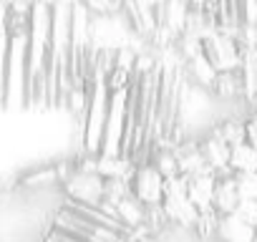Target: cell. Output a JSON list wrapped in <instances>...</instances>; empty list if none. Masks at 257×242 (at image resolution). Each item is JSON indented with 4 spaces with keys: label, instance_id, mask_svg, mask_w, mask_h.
Here are the masks:
<instances>
[{
    "label": "cell",
    "instance_id": "6da1fadb",
    "mask_svg": "<svg viewBox=\"0 0 257 242\" xmlns=\"http://www.w3.org/2000/svg\"><path fill=\"white\" fill-rule=\"evenodd\" d=\"M53 3H33L31 41H28V103H48V66H51Z\"/></svg>",
    "mask_w": 257,
    "mask_h": 242
},
{
    "label": "cell",
    "instance_id": "7a4b0ae2",
    "mask_svg": "<svg viewBox=\"0 0 257 242\" xmlns=\"http://www.w3.org/2000/svg\"><path fill=\"white\" fill-rule=\"evenodd\" d=\"M71 28L73 3H53L51 66H48V103H66L71 93Z\"/></svg>",
    "mask_w": 257,
    "mask_h": 242
},
{
    "label": "cell",
    "instance_id": "3957f363",
    "mask_svg": "<svg viewBox=\"0 0 257 242\" xmlns=\"http://www.w3.org/2000/svg\"><path fill=\"white\" fill-rule=\"evenodd\" d=\"M3 33V103L11 108L13 103L28 101V41L31 33Z\"/></svg>",
    "mask_w": 257,
    "mask_h": 242
},
{
    "label": "cell",
    "instance_id": "277c9868",
    "mask_svg": "<svg viewBox=\"0 0 257 242\" xmlns=\"http://www.w3.org/2000/svg\"><path fill=\"white\" fill-rule=\"evenodd\" d=\"M108 108H111V91L106 83V73L93 71L91 83H88V108L81 118L83 121L81 124V152L88 157H101Z\"/></svg>",
    "mask_w": 257,
    "mask_h": 242
},
{
    "label": "cell",
    "instance_id": "5b68a950",
    "mask_svg": "<svg viewBox=\"0 0 257 242\" xmlns=\"http://www.w3.org/2000/svg\"><path fill=\"white\" fill-rule=\"evenodd\" d=\"M51 227L56 229H63L83 242H126L128 234H121V232H113L108 227H101L91 219H86L81 212H76L71 204H61L53 217H51Z\"/></svg>",
    "mask_w": 257,
    "mask_h": 242
},
{
    "label": "cell",
    "instance_id": "8992f818",
    "mask_svg": "<svg viewBox=\"0 0 257 242\" xmlns=\"http://www.w3.org/2000/svg\"><path fill=\"white\" fill-rule=\"evenodd\" d=\"M63 194L68 202L86 204V207H103L106 202V187L108 182L98 172H86V169H73L63 182Z\"/></svg>",
    "mask_w": 257,
    "mask_h": 242
},
{
    "label": "cell",
    "instance_id": "52a82bcc",
    "mask_svg": "<svg viewBox=\"0 0 257 242\" xmlns=\"http://www.w3.org/2000/svg\"><path fill=\"white\" fill-rule=\"evenodd\" d=\"M132 189L139 197L142 204L147 207H162L164 197H167V177L152 164H139L134 177H132Z\"/></svg>",
    "mask_w": 257,
    "mask_h": 242
},
{
    "label": "cell",
    "instance_id": "ba28073f",
    "mask_svg": "<svg viewBox=\"0 0 257 242\" xmlns=\"http://www.w3.org/2000/svg\"><path fill=\"white\" fill-rule=\"evenodd\" d=\"M204 56L209 58V63L219 71V73H232L242 68V48L234 38H227L222 33H217L214 38H209L204 43Z\"/></svg>",
    "mask_w": 257,
    "mask_h": 242
},
{
    "label": "cell",
    "instance_id": "9c48e42d",
    "mask_svg": "<svg viewBox=\"0 0 257 242\" xmlns=\"http://www.w3.org/2000/svg\"><path fill=\"white\" fill-rule=\"evenodd\" d=\"M162 207H164L169 222L182 227V229H194L199 217H202V212L192 204V199L187 194H167Z\"/></svg>",
    "mask_w": 257,
    "mask_h": 242
},
{
    "label": "cell",
    "instance_id": "30bf717a",
    "mask_svg": "<svg viewBox=\"0 0 257 242\" xmlns=\"http://www.w3.org/2000/svg\"><path fill=\"white\" fill-rule=\"evenodd\" d=\"M217 174H197L187 177V197L199 212L214 209V197H217Z\"/></svg>",
    "mask_w": 257,
    "mask_h": 242
},
{
    "label": "cell",
    "instance_id": "8fae6325",
    "mask_svg": "<svg viewBox=\"0 0 257 242\" xmlns=\"http://www.w3.org/2000/svg\"><path fill=\"white\" fill-rule=\"evenodd\" d=\"M199 147H202V154H204L207 164L214 169L217 177H229V174H234V172L229 169L232 147H229L227 142H222L219 137H214V134L209 132V137H204V142H202Z\"/></svg>",
    "mask_w": 257,
    "mask_h": 242
},
{
    "label": "cell",
    "instance_id": "7c38bea8",
    "mask_svg": "<svg viewBox=\"0 0 257 242\" xmlns=\"http://www.w3.org/2000/svg\"><path fill=\"white\" fill-rule=\"evenodd\" d=\"M217 197H214V212L219 217H227V214H234V209L239 207L242 202V194H239V187H237V177L229 174V177H217Z\"/></svg>",
    "mask_w": 257,
    "mask_h": 242
},
{
    "label": "cell",
    "instance_id": "4fadbf2b",
    "mask_svg": "<svg viewBox=\"0 0 257 242\" xmlns=\"http://www.w3.org/2000/svg\"><path fill=\"white\" fill-rule=\"evenodd\" d=\"M187 78H189L192 86H199V88H204V91H212L214 83H217V78H219V71H217V68L209 63V58L202 53V56L187 61Z\"/></svg>",
    "mask_w": 257,
    "mask_h": 242
},
{
    "label": "cell",
    "instance_id": "5bb4252c",
    "mask_svg": "<svg viewBox=\"0 0 257 242\" xmlns=\"http://www.w3.org/2000/svg\"><path fill=\"white\" fill-rule=\"evenodd\" d=\"M217 237H219L222 242H254L257 229L249 227V224H244V222L237 219L234 214H227V217H219Z\"/></svg>",
    "mask_w": 257,
    "mask_h": 242
},
{
    "label": "cell",
    "instance_id": "9a60e30c",
    "mask_svg": "<svg viewBox=\"0 0 257 242\" xmlns=\"http://www.w3.org/2000/svg\"><path fill=\"white\" fill-rule=\"evenodd\" d=\"M96 172L103 179H132L137 172V164L128 157H98L96 162Z\"/></svg>",
    "mask_w": 257,
    "mask_h": 242
},
{
    "label": "cell",
    "instance_id": "2e32d148",
    "mask_svg": "<svg viewBox=\"0 0 257 242\" xmlns=\"http://www.w3.org/2000/svg\"><path fill=\"white\" fill-rule=\"evenodd\" d=\"M212 93L222 101H244V83H242V73L232 71V73H219Z\"/></svg>",
    "mask_w": 257,
    "mask_h": 242
},
{
    "label": "cell",
    "instance_id": "e0dca14e",
    "mask_svg": "<svg viewBox=\"0 0 257 242\" xmlns=\"http://www.w3.org/2000/svg\"><path fill=\"white\" fill-rule=\"evenodd\" d=\"M242 83H244V101L252 103L257 101V48H244L242 51Z\"/></svg>",
    "mask_w": 257,
    "mask_h": 242
},
{
    "label": "cell",
    "instance_id": "ac0fdd59",
    "mask_svg": "<svg viewBox=\"0 0 257 242\" xmlns=\"http://www.w3.org/2000/svg\"><path fill=\"white\" fill-rule=\"evenodd\" d=\"M212 134L227 142L229 147H237L247 142V118H222L219 124L212 127Z\"/></svg>",
    "mask_w": 257,
    "mask_h": 242
},
{
    "label": "cell",
    "instance_id": "d6986e66",
    "mask_svg": "<svg viewBox=\"0 0 257 242\" xmlns=\"http://www.w3.org/2000/svg\"><path fill=\"white\" fill-rule=\"evenodd\" d=\"M229 169L234 174H254L257 172V149L249 142H242V144L232 147Z\"/></svg>",
    "mask_w": 257,
    "mask_h": 242
},
{
    "label": "cell",
    "instance_id": "ffe728a7",
    "mask_svg": "<svg viewBox=\"0 0 257 242\" xmlns=\"http://www.w3.org/2000/svg\"><path fill=\"white\" fill-rule=\"evenodd\" d=\"M53 182H61L58 164L56 167H46V169H36V172L21 177V187H38V184H53Z\"/></svg>",
    "mask_w": 257,
    "mask_h": 242
},
{
    "label": "cell",
    "instance_id": "44dd1931",
    "mask_svg": "<svg viewBox=\"0 0 257 242\" xmlns=\"http://www.w3.org/2000/svg\"><path fill=\"white\" fill-rule=\"evenodd\" d=\"M234 217L257 229V202H254V199H242L239 207L234 209Z\"/></svg>",
    "mask_w": 257,
    "mask_h": 242
},
{
    "label": "cell",
    "instance_id": "7402d4cb",
    "mask_svg": "<svg viewBox=\"0 0 257 242\" xmlns=\"http://www.w3.org/2000/svg\"><path fill=\"white\" fill-rule=\"evenodd\" d=\"M237 177V187L242 199H254L257 202V172L254 174H234Z\"/></svg>",
    "mask_w": 257,
    "mask_h": 242
},
{
    "label": "cell",
    "instance_id": "603a6c76",
    "mask_svg": "<svg viewBox=\"0 0 257 242\" xmlns=\"http://www.w3.org/2000/svg\"><path fill=\"white\" fill-rule=\"evenodd\" d=\"M247 142L257 149V113L247 116Z\"/></svg>",
    "mask_w": 257,
    "mask_h": 242
},
{
    "label": "cell",
    "instance_id": "cb8c5ba5",
    "mask_svg": "<svg viewBox=\"0 0 257 242\" xmlns=\"http://www.w3.org/2000/svg\"><path fill=\"white\" fill-rule=\"evenodd\" d=\"M249 108H252V113H257V101H252V103H249Z\"/></svg>",
    "mask_w": 257,
    "mask_h": 242
},
{
    "label": "cell",
    "instance_id": "d4e9b609",
    "mask_svg": "<svg viewBox=\"0 0 257 242\" xmlns=\"http://www.w3.org/2000/svg\"><path fill=\"white\" fill-rule=\"evenodd\" d=\"M254 242H257V237H254Z\"/></svg>",
    "mask_w": 257,
    "mask_h": 242
}]
</instances>
